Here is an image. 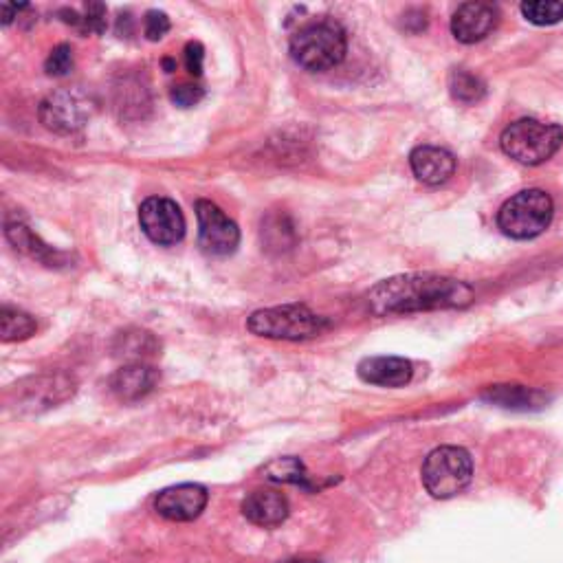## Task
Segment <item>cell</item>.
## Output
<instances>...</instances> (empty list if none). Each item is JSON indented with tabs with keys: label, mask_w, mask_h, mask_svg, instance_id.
Wrapping results in <instances>:
<instances>
[{
	"label": "cell",
	"mask_w": 563,
	"mask_h": 563,
	"mask_svg": "<svg viewBox=\"0 0 563 563\" xmlns=\"http://www.w3.org/2000/svg\"><path fill=\"white\" fill-rule=\"evenodd\" d=\"M368 302L377 315L465 308L473 302V289L447 275L412 273L383 280L370 291Z\"/></svg>",
	"instance_id": "1"
},
{
	"label": "cell",
	"mask_w": 563,
	"mask_h": 563,
	"mask_svg": "<svg viewBox=\"0 0 563 563\" xmlns=\"http://www.w3.org/2000/svg\"><path fill=\"white\" fill-rule=\"evenodd\" d=\"M348 38L337 20L308 22L291 38L293 60L306 71H328L346 58Z\"/></svg>",
	"instance_id": "2"
},
{
	"label": "cell",
	"mask_w": 563,
	"mask_h": 563,
	"mask_svg": "<svg viewBox=\"0 0 563 563\" xmlns=\"http://www.w3.org/2000/svg\"><path fill=\"white\" fill-rule=\"evenodd\" d=\"M247 328L258 337L304 341L322 335L328 322L302 304H286L256 311L249 317Z\"/></svg>",
	"instance_id": "3"
},
{
	"label": "cell",
	"mask_w": 563,
	"mask_h": 563,
	"mask_svg": "<svg viewBox=\"0 0 563 563\" xmlns=\"http://www.w3.org/2000/svg\"><path fill=\"white\" fill-rule=\"evenodd\" d=\"M563 143V130L557 124L537 119H520L502 132L500 146L506 157L524 165H539L555 157Z\"/></svg>",
	"instance_id": "4"
},
{
	"label": "cell",
	"mask_w": 563,
	"mask_h": 563,
	"mask_svg": "<svg viewBox=\"0 0 563 563\" xmlns=\"http://www.w3.org/2000/svg\"><path fill=\"white\" fill-rule=\"evenodd\" d=\"M423 484L436 500L456 498L473 478V460L462 447H438L423 462Z\"/></svg>",
	"instance_id": "5"
},
{
	"label": "cell",
	"mask_w": 563,
	"mask_h": 563,
	"mask_svg": "<svg viewBox=\"0 0 563 563\" xmlns=\"http://www.w3.org/2000/svg\"><path fill=\"white\" fill-rule=\"evenodd\" d=\"M555 205L544 190H524L511 196L498 214V225L509 238L528 240L548 229Z\"/></svg>",
	"instance_id": "6"
},
{
	"label": "cell",
	"mask_w": 563,
	"mask_h": 563,
	"mask_svg": "<svg viewBox=\"0 0 563 563\" xmlns=\"http://www.w3.org/2000/svg\"><path fill=\"white\" fill-rule=\"evenodd\" d=\"M93 104L86 95L77 91H58L51 93L40 104V121L58 135H71L82 130L91 119Z\"/></svg>",
	"instance_id": "7"
},
{
	"label": "cell",
	"mask_w": 563,
	"mask_h": 563,
	"mask_svg": "<svg viewBox=\"0 0 563 563\" xmlns=\"http://www.w3.org/2000/svg\"><path fill=\"white\" fill-rule=\"evenodd\" d=\"M198 216V242L209 256L225 258L238 249L240 231L234 220L225 216L223 209L209 201L196 203Z\"/></svg>",
	"instance_id": "8"
},
{
	"label": "cell",
	"mask_w": 563,
	"mask_h": 563,
	"mask_svg": "<svg viewBox=\"0 0 563 563\" xmlns=\"http://www.w3.org/2000/svg\"><path fill=\"white\" fill-rule=\"evenodd\" d=\"M139 223L143 234L163 247L176 245L185 236V218L179 205L170 198H148L139 209Z\"/></svg>",
	"instance_id": "9"
},
{
	"label": "cell",
	"mask_w": 563,
	"mask_h": 563,
	"mask_svg": "<svg viewBox=\"0 0 563 563\" xmlns=\"http://www.w3.org/2000/svg\"><path fill=\"white\" fill-rule=\"evenodd\" d=\"M18 388V407L20 410H49L58 403L71 399L75 394V379L64 372L40 374V377L27 379L25 383L16 385Z\"/></svg>",
	"instance_id": "10"
},
{
	"label": "cell",
	"mask_w": 563,
	"mask_h": 563,
	"mask_svg": "<svg viewBox=\"0 0 563 563\" xmlns=\"http://www.w3.org/2000/svg\"><path fill=\"white\" fill-rule=\"evenodd\" d=\"M209 493L201 484H179V487L163 489L154 500V511L163 520L192 522L205 511Z\"/></svg>",
	"instance_id": "11"
},
{
	"label": "cell",
	"mask_w": 563,
	"mask_h": 563,
	"mask_svg": "<svg viewBox=\"0 0 563 563\" xmlns=\"http://www.w3.org/2000/svg\"><path fill=\"white\" fill-rule=\"evenodd\" d=\"M500 14L498 9L489 3H465L456 9L454 18H451V33L456 40L473 44L489 36V33L498 27Z\"/></svg>",
	"instance_id": "12"
},
{
	"label": "cell",
	"mask_w": 563,
	"mask_h": 563,
	"mask_svg": "<svg viewBox=\"0 0 563 563\" xmlns=\"http://www.w3.org/2000/svg\"><path fill=\"white\" fill-rule=\"evenodd\" d=\"M414 176L425 185H443L456 172V157L445 148L421 146L410 154Z\"/></svg>",
	"instance_id": "13"
},
{
	"label": "cell",
	"mask_w": 563,
	"mask_h": 563,
	"mask_svg": "<svg viewBox=\"0 0 563 563\" xmlns=\"http://www.w3.org/2000/svg\"><path fill=\"white\" fill-rule=\"evenodd\" d=\"M161 379L159 370H154L148 363H128L121 370H117L110 379V390L119 401H139L148 396Z\"/></svg>",
	"instance_id": "14"
},
{
	"label": "cell",
	"mask_w": 563,
	"mask_h": 563,
	"mask_svg": "<svg viewBox=\"0 0 563 563\" xmlns=\"http://www.w3.org/2000/svg\"><path fill=\"white\" fill-rule=\"evenodd\" d=\"M359 377L381 388H403L414 377L412 361L403 357H368L357 366Z\"/></svg>",
	"instance_id": "15"
},
{
	"label": "cell",
	"mask_w": 563,
	"mask_h": 563,
	"mask_svg": "<svg viewBox=\"0 0 563 563\" xmlns=\"http://www.w3.org/2000/svg\"><path fill=\"white\" fill-rule=\"evenodd\" d=\"M242 515L262 528L280 526L289 517V500L280 491L258 489L242 500Z\"/></svg>",
	"instance_id": "16"
},
{
	"label": "cell",
	"mask_w": 563,
	"mask_h": 563,
	"mask_svg": "<svg viewBox=\"0 0 563 563\" xmlns=\"http://www.w3.org/2000/svg\"><path fill=\"white\" fill-rule=\"evenodd\" d=\"M482 399L515 412L542 410L548 403V396L542 390L526 388V385H491V388L482 392Z\"/></svg>",
	"instance_id": "17"
},
{
	"label": "cell",
	"mask_w": 563,
	"mask_h": 563,
	"mask_svg": "<svg viewBox=\"0 0 563 563\" xmlns=\"http://www.w3.org/2000/svg\"><path fill=\"white\" fill-rule=\"evenodd\" d=\"M36 319H33L29 313L18 311V308L11 306H3L0 308V337L3 341H22L31 337L36 333Z\"/></svg>",
	"instance_id": "18"
},
{
	"label": "cell",
	"mask_w": 563,
	"mask_h": 563,
	"mask_svg": "<svg viewBox=\"0 0 563 563\" xmlns=\"http://www.w3.org/2000/svg\"><path fill=\"white\" fill-rule=\"evenodd\" d=\"M449 93L462 104H478L487 95V84L465 69H454L449 75Z\"/></svg>",
	"instance_id": "19"
},
{
	"label": "cell",
	"mask_w": 563,
	"mask_h": 563,
	"mask_svg": "<svg viewBox=\"0 0 563 563\" xmlns=\"http://www.w3.org/2000/svg\"><path fill=\"white\" fill-rule=\"evenodd\" d=\"M264 478L271 482H286V484H297V487L313 489V484L308 482V473L304 465L297 458H278L273 460L264 469Z\"/></svg>",
	"instance_id": "20"
},
{
	"label": "cell",
	"mask_w": 563,
	"mask_h": 563,
	"mask_svg": "<svg viewBox=\"0 0 563 563\" xmlns=\"http://www.w3.org/2000/svg\"><path fill=\"white\" fill-rule=\"evenodd\" d=\"M7 238L11 240V245H14L16 249H20L22 253H27V256L36 258L40 262H51V256L53 258L60 256V253L51 251L47 245H42V242L33 236L25 225H9Z\"/></svg>",
	"instance_id": "21"
},
{
	"label": "cell",
	"mask_w": 563,
	"mask_h": 563,
	"mask_svg": "<svg viewBox=\"0 0 563 563\" xmlns=\"http://www.w3.org/2000/svg\"><path fill=\"white\" fill-rule=\"evenodd\" d=\"M522 14L528 22L533 25H557L563 20V3H555V0H531V3L522 5Z\"/></svg>",
	"instance_id": "22"
},
{
	"label": "cell",
	"mask_w": 563,
	"mask_h": 563,
	"mask_svg": "<svg viewBox=\"0 0 563 563\" xmlns=\"http://www.w3.org/2000/svg\"><path fill=\"white\" fill-rule=\"evenodd\" d=\"M44 71L53 77H64L73 71V49L69 44H58L49 53L47 62H44Z\"/></svg>",
	"instance_id": "23"
},
{
	"label": "cell",
	"mask_w": 563,
	"mask_h": 563,
	"mask_svg": "<svg viewBox=\"0 0 563 563\" xmlns=\"http://www.w3.org/2000/svg\"><path fill=\"white\" fill-rule=\"evenodd\" d=\"M143 31H146L148 40L157 42L170 31V18L163 11H148L146 20H143Z\"/></svg>",
	"instance_id": "24"
},
{
	"label": "cell",
	"mask_w": 563,
	"mask_h": 563,
	"mask_svg": "<svg viewBox=\"0 0 563 563\" xmlns=\"http://www.w3.org/2000/svg\"><path fill=\"white\" fill-rule=\"evenodd\" d=\"M203 95H205L203 88L198 84H179V86H174L172 93H170L172 102L176 106H181V108L196 106L203 99Z\"/></svg>",
	"instance_id": "25"
},
{
	"label": "cell",
	"mask_w": 563,
	"mask_h": 563,
	"mask_svg": "<svg viewBox=\"0 0 563 563\" xmlns=\"http://www.w3.org/2000/svg\"><path fill=\"white\" fill-rule=\"evenodd\" d=\"M203 60H205V49L201 42H190L185 47V66L187 71L192 75H201L203 73Z\"/></svg>",
	"instance_id": "26"
},
{
	"label": "cell",
	"mask_w": 563,
	"mask_h": 563,
	"mask_svg": "<svg viewBox=\"0 0 563 563\" xmlns=\"http://www.w3.org/2000/svg\"><path fill=\"white\" fill-rule=\"evenodd\" d=\"M84 20V27L88 31H97V33H102L104 27H106V9L104 5H88L86 7V16L82 18Z\"/></svg>",
	"instance_id": "27"
},
{
	"label": "cell",
	"mask_w": 563,
	"mask_h": 563,
	"mask_svg": "<svg viewBox=\"0 0 563 563\" xmlns=\"http://www.w3.org/2000/svg\"><path fill=\"white\" fill-rule=\"evenodd\" d=\"M0 11H3V25H9V22L16 18L18 7H14V5H3V7H0Z\"/></svg>",
	"instance_id": "28"
},
{
	"label": "cell",
	"mask_w": 563,
	"mask_h": 563,
	"mask_svg": "<svg viewBox=\"0 0 563 563\" xmlns=\"http://www.w3.org/2000/svg\"><path fill=\"white\" fill-rule=\"evenodd\" d=\"M282 563H322L317 559H289V561H282Z\"/></svg>",
	"instance_id": "29"
}]
</instances>
